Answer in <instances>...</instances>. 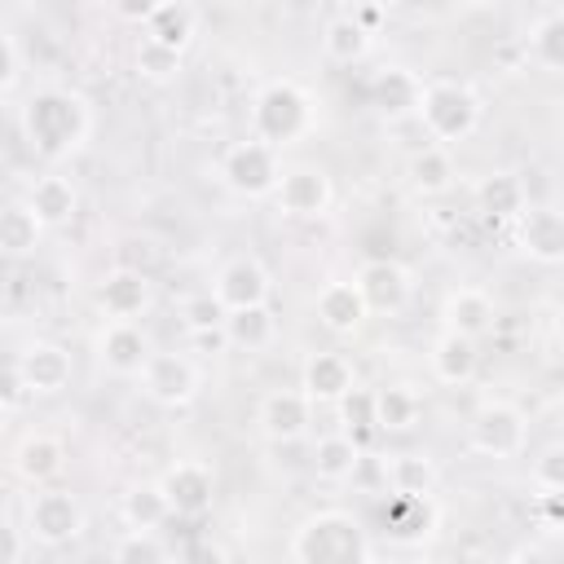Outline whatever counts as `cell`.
<instances>
[{
	"instance_id": "41",
	"label": "cell",
	"mask_w": 564,
	"mask_h": 564,
	"mask_svg": "<svg viewBox=\"0 0 564 564\" xmlns=\"http://www.w3.org/2000/svg\"><path fill=\"white\" fill-rule=\"evenodd\" d=\"M529 480H533L538 494H542V489H564V445H560V441H551V445L533 458Z\"/></svg>"
},
{
	"instance_id": "47",
	"label": "cell",
	"mask_w": 564,
	"mask_h": 564,
	"mask_svg": "<svg viewBox=\"0 0 564 564\" xmlns=\"http://www.w3.org/2000/svg\"><path fill=\"white\" fill-rule=\"evenodd\" d=\"M463 4H471V9H494V4H502V0H463Z\"/></svg>"
},
{
	"instance_id": "34",
	"label": "cell",
	"mask_w": 564,
	"mask_h": 564,
	"mask_svg": "<svg viewBox=\"0 0 564 564\" xmlns=\"http://www.w3.org/2000/svg\"><path fill=\"white\" fill-rule=\"evenodd\" d=\"M524 53L538 70L546 75H560L564 70V13L560 9H546L533 26H529V40H524Z\"/></svg>"
},
{
	"instance_id": "22",
	"label": "cell",
	"mask_w": 564,
	"mask_h": 564,
	"mask_svg": "<svg viewBox=\"0 0 564 564\" xmlns=\"http://www.w3.org/2000/svg\"><path fill=\"white\" fill-rule=\"evenodd\" d=\"M427 366H432V379H436V383L463 388V383H471L476 370H480V348H476V339H467V335L441 330V339H436L432 352H427Z\"/></svg>"
},
{
	"instance_id": "5",
	"label": "cell",
	"mask_w": 564,
	"mask_h": 564,
	"mask_svg": "<svg viewBox=\"0 0 564 564\" xmlns=\"http://www.w3.org/2000/svg\"><path fill=\"white\" fill-rule=\"evenodd\" d=\"M278 176H282V150L264 145L260 137L234 141L220 154V181L238 198H269L278 189Z\"/></svg>"
},
{
	"instance_id": "12",
	"label": "cell",
	"mask_w": 564,
	"mask_h": 564,
	"mask_svg": "<svg viewBox=\"0 0 564 564\" xmlns=\"http://www.w3.org/2000/svg\"><path fill=\"white\" fill-rule=\"evenodd\" d=\"M256 423H260L264 441H273V445H291V441L308 436L313 401H308L300 388H273V392L260 397V405H256Z\"/></svg>"
},
{
	"instance_id": "45",
	"label": "cell",
	"mask_w": 564,
	"mask_h": 564,
	"mask_svg": "<svg viewBox=\"0 0 564 564\" xmlns=\"http://www.w3.org/2000/svg\"><path fill=\"white\" fill-rule=\"evenodd\" d=\"M22 555H26L22 533H18L9 520H0V564H13V560H22Z\"/></svg>"
},
{
	"instance_id": "37",
	"label": "cell",
	"mask_w": 564,
	"mask_h": 564,
	"mask_svg": "<svg viewBox=\"0 0 564 564\" xmlns=\"http://www.w3.org/2000/svg\"><path fill=\"white\" fill-rule=\"evenodd\" d=\"M110 555L119 564H163L176 555V546L163 542L159 529H123V538L110 546Z\"/></svg>"
},
{
	"instance_id": "1",
	"label": "cell",
	"mask_w": 564,
	"mask_h": 564,
	"mask_svg": "<svg viewBox=\"0 0 564 564\" xmlns=\"http://www.w3.org/2000/svg\"><path fill=\"white\" fill-rule=\"evenodd\" d=\"M18 128L40 159L62 163L93 137V106L75 88H35L18 110Z\"/></svg>"
},
{
	"instance_id": "32",
	"label": "cell",
	"mask_w": 564,
	"mask_h": 564,
	"mask_svg": "<svg viewBox=\"0 0 564 564\" xmlns=\"http://www.w3.org/2000/svg\"><path fill=\"white\" fill-rule=\"evenodd\" d=\"M145 35L159 40V44H167V48H176V53H185V48L194 44V35H198V13H194V4H189V0H163V4L145 18Z\"/></svg>"
},
{
	"instance_id": "2",
	"label": "cell",
	"mask_w": 564,
	"mask_h": 564,
	"mask_svg": "<svg viewBox=\"0 0 564 564\" xmlns=\"http://www.w3.org/2000/svg\"><path fill=\"white\" fill-rule=\"evenodd\" d=\"M286 555L295 564H366L375 560V546L348 511H313L295 524Z\"/></svg>"
},
{
	"instance_id": "36",
	"label": "cell",
	"mask_w": 564,
	"mask_h": 564,
	"mask_svg": "<svg viewBox=\"0 0 564 564\" xmlns=\"http://www.w3.org/2000/svg\"><path fill=\"white\" fill-rule=\"evenodd\" d=\"M40 238H44V225L26 203L0 207V256H31Z\"/></svg>"
},
{
	"instance_id": "20",
	"label": "cell",
	"mask_w": 564,
	"mask_h": 564,
	"mask_svg": "<svg viewBox=\"0 0 564 564\" xmlns=\"http://www.w3.org/2000/svg\"><path fill=\"white\" fill-rule=\"evenodd\" d=\"M97 357H101V366L110 375L132 379V375H141V366L150 357V339H145V330L137 322H110L97 335Z\"/></svg>"
},
{
	"instance_id": "15",
	"label": "cell",
	"mask_w": 564,
	"mask_h": 564,
	"mask_svg": "<svg viewBox=\"0 0 564 564\" xmlns=\"http://www.w3.org/2000/svg\"><path fill=\"white\" fill-rule=\"evenodd\" d=\"M212 295L225 304V313L229 308H247V304H269L273 278L256 256H234V260L220 264V273L212 282Z\"/></svg>"
},
{
	"instance_id": "28",
	"label": "cell",
	"mask_w": 564,
	"mask_h": 564,
	"mask_svg": "<svg viewBox=\"0 0 564 564\" xmlns=\"http://www.w3.org/2000/svg\"><path fill=\"white\" fill-rule=\"evenodd\" d=\"M220 330H225V344L247 348V352H260V348L273 344L278 317H273L269 304H247V308H229L225 322H220Z\"/></svg>"
},
{
	"instance_id": "4",
	"label": "cell",
	"mask_w": 564,
	"mask_h": 564,
	"mask_svg": "<svg viewBox=\"0 0 564 564\" xmlns=\"http://www.w3.org/2000/svg\"><path fill=\"white\" fill-rule=\"evenodd\" d=\"M313 128V97L295 79H269L251 101V137L282 150Z\"/></svg>"
},
{
	"instance_id": "43",
	"label": "cell",
	"mask_w": 564,
	"mask_h": 564,
	"mask_svg": "<svg viewBox=\"0 0 564 564\" xmlns=\"http://www.w3.org/2000/svg\"><path fill=\"white\" fill-rule=\"evenodd\" d=\"M22 397H26V383H22L18 366H0V414L22 405Z\"/></svg>"
},
{
	"instance_id": "29",
	"label": "cell",
	"mask_w": 564,
	"mask_h": 564,
	"mask_svg": "<svg viewBox=\"0 0 564 564\" xmlns=\"http://www.w3.org/2000/svg\"><path fill=\"white\" fill-rule=\"evenodd\" d=\"M313 471L317 480L326 485H344L361 471V441H352L348 432H330V436H317L313 445Z\"/></svg>"
},
{
	"instance_id": "16",
	"label": "cell",
	"mask_w": 564,
	"mask_h": 564,
	"mask_svg": "<svg viewBox=\"0 0 564 564\" xmlns=\"http://www.w3.org/2000/svg\"><path fill=\"white\" fill-rule=\"evenodd\" d=\"M159 485H163V498H167L172 516H181V520H203V516L212 511V498H216V476H212V467H203V463H176V467L163 471Z\"/></svg>"
},
{
	"instance_id": "49",
	"label": "cell",
	"mask_w": 564,
	"mask_h": 564,
	"mask_svg": "<svg viewBox=\"0 0 564 564\" xmlns=\"http://www.w3.org/2000/svg\"><path fill=\"white\" fill-rule=\"evenodd\" d=\"M335 4H357V0H335Z\"/></svg>"
},
{
	"instance_id": "7",
	"label": "cell",
	"mask_w": 564,
	"mask_h": 564,
	"mask_svg": "<svg viewBox=\"0 0 564 564\" xmlns=\"http://www.w3.org/2000/svg\"><path fill=\"white\" fill-rule=\"evenodd\" d=\"M84 529H88L84 502L70 489H44L40 485V494L26 507V533H31V542H40V546H70L75 538H84Z\"/></svg>"
},
{
	"instance_id": "33",
	"label": "cell",
	"mask_w": 564,
	"mask_h": 564,
	"mask_svg": "<svg viewBox=\"0 0 564 564\" xmlns=\"http://www.w3.org/2000/svg\"><path fill=\"white\" fill-rule=\"evenodd\" d=\"M370 44H375V31L361 26L352 13L330 18L326 31H322V53H326L335 66H357V62L370 53Z\"/></svg>"
},
{
	"instance_id": "35",
	"label": "cell",
	"mask_w": 564,
	"mask_h": 564,
	"mask_svg": "<svg viewBox=\"0 0 564 564\" xmlns=\"http://www.w3.org/2000/svg\"><path fill=\"white\" fill-rule=\"evenodd\" d=\"M119 511H123V524H128V529H159V524L172 520V507H167V498H163V485H154V480L128 485Z\"/></svg>"
},
{
	"instance_id": "10",
	"label": "cell",
	"mask_w": 564,
	"mask_h": 564,
	"mask_svg": "<svg viewBox=\"0 0 564 564\" xmlns=\"http://www.w3.org/2000/svg\"><path fill=\"white\" fill-rule=\"evenodd\" d=\"M278 203L282 216H295V220H308V216H322L335 198V185L326 176V167L317 163H295V167H282L278 176V189L269 194Z\"/></svg>"
},
{
	"instance_id": "40",
	"label": "cell",
	"mask_w": 564,
	"mask_h": 564,
	"mask_svg": "<svg viewBox=\"0 0 564 564\" xmlns=\"http://www.w3.org/2000/svg\"><path fill=\"white\" fill-rule=\"evenodd\" d=\"M220 322H225V304L212 291H198V295H185L181 300V326H185V335L220 330Z\"/></svg>"
},
{
	"instance_id": "21",
	"label": "cell",
	"mask_w": 564,
	"mask_h": 564,
	"mask_svg": "<svg viewBox=\"0 0 564 564\" xmlns=\"http://www.w3.org/2000/svg\"><path fill=\"white\" fill-rule=\"evenodd\" d=\"M419 93H423V79L405 66H383L375 79H370V106L397 123V119H410L419 110Z\"/></svg>"
},
{
	"instance_id": "14",
	"label": "cell",
	"mask_w": 564,
	"mask_h": 564,
	"mask_svg": "<svg viewBox=\"0 0 564 564\" xmlns=\"http://www.w3.org/2000/svg\"><path fill=\"white\" fill-rule=\"evenodd\" d=\"M154 291H150V278L132 264H115L101 273L97 282V308L110 317V322H137L145 308H150Z\"/></svg>"
},
{
	"instance_id": "13",
	"label": "cell",
	"mask_w": 564,
	"mask_h": 564,
	"mask_svg": "<svg viewBox=\"0 0 564 564\" xmlns=\"http://www.w3.org/2000/svg\"><path fill=\"white\" fill-rule=\"evenodd\" d=\"M352 282H357V291H361V300H366V313H379V317L405 313V304H410V295H414L410 273H405L397 260H366Z\"/></svg>"
},
{
	"instance_id": "26",
	"label": "cell",
	"mask_w": 564,
	"mask_h": 564,
	"mask_svg": "<svg viewBox=\"0 0 564 564\" xmlns=\"http://www.w3.org/2000/svg\"><path fill=\"white\" fill-rule=\"evenodd\" d=\"M26 207L40 216V225H44V229H62V225H70V220H75V212H79V189H75L66 176L48 172V176H40V181L31 185Z\"/></svg>"
},
{
	"instance_id": "30",
	"label": "cell",
	"mask_w": 564,
	"mask_h": 564,
	"mask_svg": "<svg viewBox=\"0 0 564 564\" xmlns=\"http://www.w3.org/2000/svg\"><path fill=\"white\" fill-rule=\"evenodd\" d=\"M423 419V401L410 383H383L375 388V427L379 432H414Z\"/></svg>"
},
{
	"instance_id": "42",
	"label": "cell",
	"mask_w": 564,
	"mask_h": 564,
	"mask_svg": "<svg viewBox=\"0 0 564 564\" xmlns=\"http://www.w3.org/2000/svg\"><path fill=\"white\" fill-rule=\"evenodd\" d=\"M538 524H542V533L564 529V489H542L538 494Z\"/></svg>"
},
{
	"instance_id": "39",
	"label": "cell",
	"mask_w": 564,
	"mask_h": 564,
	"mask_svg": "<svg viewBox=\"0 0 564 564\" xmlns=\"http://www.w3.org/2000/svg\"><path fill=\"white\" fill-rule=\"evenodd\" d=\"M335 405H339V432H348L352 441L379 432V427H375V392H370V388H357V383H352Z\"/></svg>"
},
{
	"instance_id": "6",
	"label": "cell",
	"mask_w": 564,
	"mask_h": 564,
	"mask_svg": "<svg viewBox=\"0 0 564 564\" xmlns=\"http://www.w3.org/2000/svg\"><path fill=\"white\" fill-rule=\"evenodd\" d=\"M467 445L485 458H520L529 449V419L511 401H485L467 423Z\"/></svg>"
},
{
	"instance_id": "3",
	"label": "cell",
	"mask_w": 564,
	"mask_h": 564,
	"mask_svg": "<svg viewBox=\"0 0 564 564\" xmlns=\"http://www.w3.org/2000/svg\"><path fill=\"white\" fill-rule=\"evenodd\" d=\"M480 115H485V106H480L476 88L463 79H427L419 93V110H414V119L423 123V132L436 145L467 141L480 128Z\"/></svg>"
},
{
	"instance_id": "27",
	"label": "cell",
	"mask_w": 564,
	"mask_h": 564,
	"mask_svg": "<svg viewBox=\"0 0 564 564\" xmlns=\"http://www.w3.org/2000/svg\"><path fill=\"white\" fill-rule=\"evenodd\" d=\"M410 189L414 194H423V198H441V194H449L454 189V181H458V167H454V154H449V145H423L414 159H410Z\"/></svg>"
},
{
	"instance_id": "23",
	"label": "cell",
	"mask_w": 564,
	"mask_h": 564,
	"mask_svg": "<svg viewBox=\"0 0 564 564\" xmlns=\"http://www.w3.org/2000/svg\"><path fill=\"white\" fill-rule=\"evenodd\" d=\"M471 198H476V212L489 216V220H516V216L529 207V189H524V181H520L516 172H507V167L485 172V176L476 181Z\"/></svg>"
},
{
	"instance_id": "46",
	"label": "cell",
	"mask_w": 564,
	"mask_h": 564,
	"mask_svg": "<svg viewBox=\"0 0 564 564\" xmlns=\"http://www.w3.org/2000/svg\"><path fill=\"white\" fill-rule=\"evenodd\" d=\"M163 0H115V13L123 18V22H132V26H145V18L159 9Z\"/></svg>"
},
{
	"instance_id": "18",
	"label": "cell",
	"mask_w": 564,
	"mask_h": 564,
	"mask_svg": "<svg viewBox=\"0 0 564 564\" xmlns=\"http://www.w3.org/2000/svg\"><path fill=\"white\" fill-rule=\"evenodd\" d=\"M494 322H498V304H494L489 291H480V286H458V291H449L445 304H441V326L454 330V335H467V339H476V344L494 330Z\"/></svg>"
},
{
	"instance_id": "44",
	"label": "cell",
	"mask_w": 564,
	"mask_h": 564,
	"mask_svg": "<svg viewBox=\"0 0 564 564\" xmlns=\"http://www.w3.org/2000/svg\"><path fill=\"white\" fill-rule=\"evenodd\" d=\"M18 75H22V62H18V44L0 31V93H9L13 84H18Z\"/></svg>"
},
{
	"instance_id": "9",
	"label": "cell",
	"mask_w": 564,
	"mask_h": 564,
	"mask_svg": "<svg viewBox=\"0 0 564 564\" xmlns=\"http://www.w3.org/2000/svg\"><path fill=\"white\" fill-rule=\"evenodd\" d=\"M436 524H441V507L432 494H392L388 489V498L379 502V529L397 546L427 542L436 533Z\"/></svg>"
},
{
	"instance_id": "38",
	"label": "cell",
	"mask_w": 564,
	"mask_h": 564,
	"mask_svg": "<svg viewBox=\"0 0 564 564\" xmlns=\"http://www.w3.org/2000/svg\"><path fill=\"white\" fill-rule=\"evenodd\" d=\"M181 57L185 53H176V48H167V44H159V40L145 35L137 44V53H132V66H137V75L145 84H172L181 75Z\"/></svg>"
},
{
	"instance_id": "25",
	"label": "cell",
	"mask_w": 564,
	"mask_h": 564,
	"mask_svg": "<svg viewBox=\"0 0 564 564\" xmlns=\"http://www.w3.org/2000/svg\"><path fill=\"white\" fill-rule=\"evenodd\" d=\"M62 467H66V445L57 436H48V432H31L13 449V471L26 485H48V480L62 476Z\"/></svg>"
},
{
	"instance_id": "31",
	"label": "cell",
	"mask_w": 564,
	"mask_h": 564,
	"mask_svg": "<svg viewBox=\"0 0 564 564\" xmlns=\"http://www.w3.org/2000/svg\"><path fill=\"white\" fill-rule=\"evenodd\" d=\"M383 480L392 494H436L441 485V467L432 454H419V449H405V454H392L383 463Z\"/></svg>"
},
{
	"instance_id": "17",
	"label": "cell",
	"mask_w": 564,
	"mask_h": 564,
	"mask_svg": "<svg viewBox=\"0 0 564 564\" xmlns=\"http://www.w3.org/2000/svg\"><path fill=\"white\" fill-rule=\"evenodd\" d=\"M516 242L533 264H560L564 260V216L555 207H524L516 216Z\"/></svg>"
},
{
	"instance_id": "48",
	"label": "cell",
	"mask_w": 564,
	"mask_h": 564,
	"mask_svg": "<svg viewBox=\"0 0 564 564\" xmlns=\"http://www.w3.org/2000/svg\"><path fill=\"white\" fill-rule=\"evenodd\" d=\"M370 4H379V9H392V4H397V0H370Z\"/></svg>"
},
{
	"instance_id": "24",
	"label": "cell",
	"mask_w": 564,
	"mask_h": 564,
	"mask_svg": "<svg viewBox=\"0 0 564 564\" xmlns=\"http://www.w3.org/2000/svg\"><path fill=\"white\" fill-rule=\"evenodd\" d=\"M317 322L330 330V335H357L361 330V322L370 317L366 313V300H361V291H357V282H344V278H335V282H326L322 291H317Z\"/></svg>"
},
{
	"instance_id": "19",
	"label": "cell",
	"mask_w": 564,
	"mask_h": 564,
	"mask_svg": "<svg viewBox=\"0 0 564 564\" xmlns=\"http://www.w3.org/2000/svg\"><path fill=\"white\" fill-rule=\"evenodd\" d=\"M352 383H357V370L344 352H308V361L300 370V392L313 405H335Z\"/></svg>"
},
{
	"instance_id": "8",
	"label": "cell",
	"mask_w": 564,
	"mask_h": 564,
	"mask_svg": "<svg viewBox=\"0 0 564 564\" xmlns=\"http://www.w3.org/2000/svg\"><path fill=\"white\" fill-rule=\"evenodd\" d=\"M141 388H145V397L154 405L181 410V405H189L198 397L203 375L185 352H150L145 366H141Z\"/></svg>"
},
{
	"instance_id": "11",
	"label": "cell",
	"mask_w": 564,
	"mask_h": 564,
	"mask_svg": "<svg viewBox=\"0 0 564 564\" xmlns=\"http://www.w3.org/2000/svg\"><path fill=\"white\" fill-rule=\"evenodd\" d=\"M13 366H18L22 383H26V397H57V392H66L70 379H75L70 352H66L62 344H53V339H31V344L18 352Z\"/></svg>"
}]
</instances>
